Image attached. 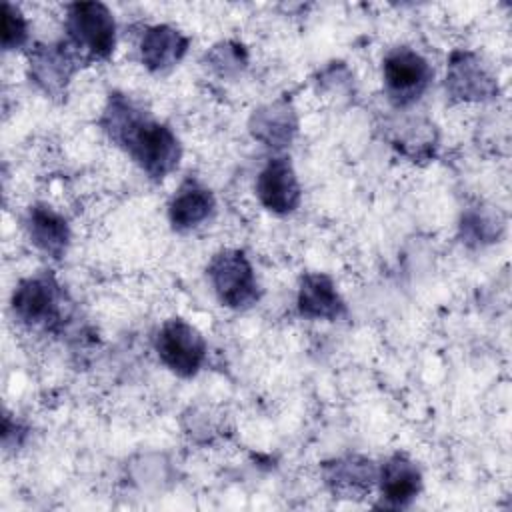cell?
Here are the masks:
<instances>
[{
  "instance_id": "6da1fadb",
  "label": "cell",
  "mask_w": 512,
  "mask_h": 512,
  "mask_svg": "<svg viewBox=\"0 0 512 512\" xmlns=\"http://www.w3.org/2000/svg\"><path fill=\"white\" fill-rule=\"evenodd\" d=\"M102 126L152 178H164L180 158V144L164 124L148 118L128 98L114 94L106 106Z\"/></svg>"
},
{
  "instance_id": "7a4b0ae2",
  "label": "cell",
  "mask_w": 512,
  "mask_h": 512,
  "mask_svg": "<svg viewBox=\"0 0 512 512\" xmlns=\"http://www.w3.org/2000/svg\"><path fill=\"white\" fill-rule=\"evenodd\" d=\"M66 30L70 48L84 58H106L114 50L116 24L100 2H76L68 8Z\"/></svg>"
},
{
  "instance_id": "3957f363",
  "label": "cell",
  "mask_w": 512,
  "mask_h": 512,
  "mask_svg": "<svg viewBox=\"0 0 512 512\" xmlns=\"http://www.w3.org/2000/svg\"><path fill=\"white\" fill-rule=\"evenodd\" d=\"M208 276L220 302L230 308H246L258 298L252 266L240 250L216 254L208 266Z\"/></svg>"
},
{
  "instance_id": "277c9868",
  "label": "cell",
  "mask_w": 512,
  "mask_h": 512,
  "mask_svg": "<svg viewBox=\"0 0 512 512\" xmlns=\"http://www.w3.org/2000/svg\"><path fill=\"white\" fill-rule=\"evenodd\" d=\"M160 360L178 376H194L206 356V342L200 332L180 318L162 324L156 336Z\"/></svg>"
},
{
  "instance_id": "5b68a950",
  "label": "cell",
  "mask_w": 512,
  "mask_h": 512,
  "mask_svg": "<svg viewBox=\"0 0 512 512\" xmlns=\"http://www.w3.org/2000/svg\"><path fill=\"white\" fill-rule=\"evenodd\" d=\"M430 78L432 70L428 62L410 48H394L384 58V86L388 98L398 106H406L420 98Z\"/></svg>"
},
{
  "instance_id": "8992f818",
  "label": "cell",
  "mask_w": 512,
  "mask_h": 512,
  "mask_svg": "<svg viewBox=\"0 0 512 512\" xmlns=\"http://www.w3.org/2000/svg\"><path fill=\"white\" fill-rule=\"evenodd\" d=\"M256 194L276 214H288L298 206L300 186L288 158H272L264 166L256 180Z\"/></svg>"
},
{
  "instance_id": "52a82bcc",
  "label": "cell",
  "mask_w": 512,
  "mask_h": 512,
  "mask_svg": "<svg viewBox=\"0 0 512 512\" xmlns=\"http://www.w3.org/2000/svg\"><path fill=\"white\" fill-rule=\"evenodd\" d=\"M14 314L26 324H48L58 318L56 284L50 278H30L20 282L12 298Z\"/></svg>"
},
{
  "instance_id": "ba28073f",
  "label": "cell",
  "mask_w": 512,
  "mask_h": 512,
  "mask_svg": "<svg viewBox=\"0 0 512 512\" xmlns=\"http://www.w3.org/2000/svg\"><path fill=\"white\" fill-rule=\"evenodd\" d=\"M448 88L456 98L462 100L492 98L498 90L482 62L472 54H454L448 72Z\"/></svg>"
},
{
  "instance_id": "9c48e42d",
  "label": "cell",
  "mask_w": 512,
  "mask_h": 512,
  "mask_svg": "<svg viewBox=\"0 0 512 512\" xmlns=\"http://www.w3.org/2000/svg\"><path fill=\"white\" fill-rule=\"evenodd\" d=\"M298 308L306 318L336 320L344 314V302L332 280L324 274H306L298 292Z\"/></svg>"
},
{
  "instance_id": "30bf717a",
  "label": "cell",
  "mask_w": 512,
  "mask_h": 512,
  "mask_svg": "<svg viewBox=\"0 0 512 512\" xmlns=\"http://www.w3.org/2000/svg\"><path fill=\"white\" fill-rule=\"evenodd\" d=\"M422 486L418 466L404 454H394L380 472V488L392 506H406Z\"/></svg>"
},
{
  "instance_id": "8fae6325",
  "label": "cell",
  "mask_w": 512,
  "mask_h": 512,
  "mask_svg": "<svg viewBox=\"0 0 512 512\" xmlns=\"http://www.w3.org/2000/svg\"><path fill=\"white\" fill-rule=\"evenodd\" d=\"M188 40L170 26H152L144 32L140 42L142 62L150 70H166L174 66L186 52Z\"/></svg>"
},
{
  "instance_id": "7c38bea8",
  "label": "cell",
  "mask_w": 512,
  "mask_h": 512,
  "mask_svg": "<svg viewBox=\"0 0 512 512\" xmlns=\"http://www.w3.org/2000/svg\"><path fill=\"white\" fill-rule=\"evenodd\" d=\"M214 210V196L208 188L188 180L170 202V222L178 230L194 228Z\"/></svg>"
},
{
  "instance_id": "4fadbf2b",
  "label": "cell",
  "mask_w": 512,
  "mask_h": 512,
  "mask_svg": "<svg viewBox=\"0 0 512 512\" xmlns=\"http://www.w3.org/2000/svg\"><path fill=\"white\" fill-rule=\"evenodd\" d=\"M326 470L328 484L336 494H342V498H362V494L372 488L374 470L368 460L346 458L330 464Z\"/></svg>"
},
{
  "instance_id": "5bb4252c",
  "label": "cell",
  "mask_w": 512,
  "mask_h": 512,
  "mask_svg": "<svg viewBox=\"0 0 512 512\" xmlns=\"http://www.w3.org/2000/svg\"><path fill=\"white\" fill-rule=\"evenodd\" d=\"M30 238L38 248L60 258L68 244V226L62 216L46 206H36L30 210Z\"/></svg>"
},
{
  "instance_id": "9a60e30c",
  "label": "cell",
  "mask_w": 512,
  "mask_h": 512,
  "mask_svg": "<svg viewBox=\"0 0 512 512\" xmlns=\"http://www.w3.org/2000/svg\"><path fill=\"white\" fill-rule=\"evenodd\" d=\"M64 48H66V44L58 46V48L46 46V48L36 50V54L32 58V68H34L36 80L40 84H44V88L50 92L60 90L72 72L74 60H72V54Z\"/></svg>"
},
{
  "instance_id": "2e32d148",
  "label": "cell",
  "mask_w": 512,
  "mask_h": 512,
  "mask_svg": "<svg viewBox=\"0 0 512 512\" xmlns=\"http://www.w3.org/2000/svg\"><path fill=\"white\" fill-rule=\"evenodd\" d=\"M2 16V46L6 50L18 48L26 40V20L22 18L20 10L8 2L4 4Z\"/></svg>"
}]
</instances>
